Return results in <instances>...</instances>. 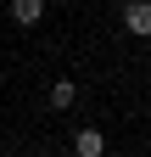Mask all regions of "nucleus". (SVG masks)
Listing matches in <instances>:
<instances>
[{
    "label": "nucleus",
    "instance_id": "f257e3e1",
    "mask_svg": "<svg viewBox=\"0 0 151 157\" xmlns=\"http://www.w3.org/2000/svg\"><path fill=\"white\" fill-rule=\"evenodd\" d=\"M123 34L151 39V0H129V6H123Z\"/></svg>",
    "mask_w": 151,
    "mask_h": 157
},
{
    "label": "nucleus",
    "instance_id": "f03ea898",
    "mask_svg": "<svg viewBox=\"0 0 151 157\" xmlns=\"http://www.w3.org/2000/svg\"><path fill=\"white\" fill-rule=\"evenodd\" d=\"M106 151V135L101 129H79V135H73V157H101Z\"/></svg>",
    "mask_w": 151,
    "mask_h": 157
},
{
    "label": "nucleus",
    "instance_id": "7ed1b4c3",
    "mask_svg": "<svg viewBox=\"0 0 151 157\" xmlns=\"http://www.w3.org/2000/svg\"><path fill=\"white\" fill-rule=\"evenodd\" d=\"M45 17V0H11V23H23V28H34Z\"/></svg>",
    "mask_w": 151,
    "mask_h": 157
},
{
    "label": "nucleus",
    "instance_id": "20e7f679",
    "mask_svg": "<svg viewBox=\"0 0 151 157\" xmlns=\"http://www.w3.org/2000/svg\"><path fill=\"white\" fill-rule=\"evenodd\" d=\"M79 101V84H73V78H56L50 84V107H73Z\"/></svg>",
    "mask_w": 151,
    "mask_h": 157
}]
</instances>
